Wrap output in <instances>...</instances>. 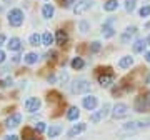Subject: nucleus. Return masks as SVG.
Here are the masks:
<instances>
[{
    "label": "nucleus",
    "instance_id": "obj_16",
    "mask_svg": "<svg viewBox=\"0 0 150 140\" xmlns=\"http://www.w3.org/2000/svg\"><path fill=\"white\" fill-rule=\"evenodd\" d=\"M132 65H134V57H132V55H123L122 59L118 60V67H120V69H130V67H132Z\"/></svg>",
    "mask_w": 150,
    "mask_h": 140
},
{
    "label": "nucleus",
    "instance_id": "obj_4",
    "mask_svg": "<svg viewBox=\"0 0 150 140\" xmlns=\"http://www.w3.org/2000/svg\"><path fill=\"white\" fill-rule=\"evenodd\" d=\"M150 127V117L149 119H142V120H130L127 124H123V130H142V129H149Z\"/></svg>",
    "mask_w": 150,
    "mask_h": 140
},
{
    "label": "nucleus",
    "instance_id": "obj_40",
    "mask_svg": "<svg viewBox=\"0 0 150 140\" xmlns=\"http://www.w3.org/2000/svg\"><path fill=\"white\" fill-rule=\"evenodd\" d=\"M12 62H13V64H18V62H20V55H15V57L12 59Z\"/></svg>",
    "mask_w": 150,
    "mask_h": 140
},
{
    "label": "nucleus",
    "instance_id": "obj_33",
    "mask_svg": "<svg viewBox=\"0 0 150 140\" xmlns=\"http://www.w3.org/2000/svg\"><path fill=\"white\" fill-rule=\"evenodd\" d=\"M45 129H47V127H45V124H43V122H37V124H35V130H37V134L45 132Z\"/></svg>",
    "mask_w": 150,
    "mask_h": 140
},
{
    "label": "nucleus",
    "instance_id": "obj_2",
    "mask_svg": "<svg viewBox=\"0 0 150 140\" xmlns=\"http://www.w3.org/2000/svg\"><path fill=\"white\" fill-rule=\"evenodd\" d=\"M134 108H135V112H139V113L150 112V93H142L139 97H135Z\"/></svg>",
    "mask_w": 150,
    "mask_h": 140
},
{
    "label": "nucleus",
    "instance_id": "obj_20",
    "mask_svg": "<svg viewBox=\"0 0 150 140\" xmlns=\"http://www.w3.org/2000/svg\"><path fill=\"white\" fill-rule=\"evenodd\" d=\"M118 7H120L118 0H107V2L103 4V10L105 12H115Z\"/></svg>",
    "mask_w": 150,
    "mask_h": 140
},
{
    "label": "nucleus",
    "instance_id": "obj_5",
    "mask_svg": "<svg viewBox=\"0 0 150 140\" xmlns=\"http://www.w3.org/2000/svg\"><path fill=\"white\" fill-rule=\"evenodd\" d=\"M23 12L20 8H12L8 12V23H10L12 27H20L22 23H23Z\"/></svg>",
    "mask_w": 150,
    "mask_h": 140
},
{
    "label": "nucleus",
    "instance_id": "obj_14",
    "mask_svg": "<svg viewBox=\"0 0 150 140\" xmlns=\"http://www.w3.org/2000/svg\"><path fill=\"white\" fill-rule=\"evenodd\" d=\"M55 42L59 43L60 47H64L65 43L69 42V35H67V32H65L64 28L57 30V33H55Z\"/></svg>",
    "mask_w": 150,
    "mask_h": 140
},
{
    "label": "nucleus",
    "instance_id": "obj_23",
    "mask_svg": "<svg viewBox=\"0 0 150 140\" xmlns=\"http://www.w3.org/2000/svg\"><path fill=\"white\" fill-rule=\"evenodd\" d=\"M23 60H25V64L27 65H33V64H37L38 62V55L35 54V52H28V54L23 57Z\"/></svg>",
    "mask_w": 150,
    "mask_h": 140
},
{
    "label": "nucleus",
    "instance_id": "obj_6",
    "mask_svg": "<svg viewBox=\"0 0 150 140\" xmlns=\"http://www.w3.org/2000/svg\"><path fill=\"white\" fill-rule=\"evenodd\" d=\"M112 105L110 103H103L102 105V108L98 110V112H95V113H92L90 115V122L92 124H98L102 119H105V117H108V113H112Z\"/></svg>",
    "mask_w": 150,
    "mask_h": 140
},
{
    "label": "nucleus",
    "instance_id": "obj_1",
    "mask_svg": "<svg viewBox=\"0 0 150 140\" xmlns=\"http://www.w3.org/2000/svg\"><path fill=\"white\" fill-rule=\"evenodd\" d=\"M115 80V72H113L110 67H100V69H97V82L100 83V87L103 88H107L110 87Z\"/></svg>",
    "mask_w": 150,
    "mask_h": 140
},
{
    "label": "nucleus",
    "instance_id": "obj_17",
    "mask_svg": "<svg viewBox=\"0 0 150 140\" xmlns=\"http://www.w3.org/2000/svg\"><path fill=\"white\" fill-rule=\"evenodd\" d=\"M55 13V7L52 5V4H45V5L42 7V17L43 18H52Z\"/></svg>",
    "mask_w": 150,
    "mask_h": 140
},
{
    "label": "nucleus",
    "instance_id": "obj_31",
    "mask_svg": "<svg viewBox=\"0 0 150 140\" xmlns=\"http://www.w3.org/2000/svg\"><path fill=\"white\" fill-rule=\"evenodd\" d=\"M22 135L25 137L23 140H30V139H33V137H35V134H33V130H32V129H23Z\"/></svg>",
    "mask_w": 150,
    "mask_h": 140
},
{
    "label": "nucleus",
    "instance_id": "obj_19",
    "mask_svg": "<svg viewBox=\"0 0 150 140\" xmlns=\"http://www.w3.org/2000/svg\"><path fill=\"white\" fill-rule=\"evenodd\" d=\"M7 47H8V50H12V52H17V50H20V49H22V42H20V38L12 37V38H10V42L7 43Z\"/></svg>",
    "mask_w": 150,
    "mask_h": 140
},
{
    "label": "nucleus",
    "instance_id": "obj_45",
    "mask_svg": "<svg viewBox=\"0 0 150 140\" xmlns=\"http://www.w3.org/2000/svg\"><path fill=\"white\" fill-rule=\"evenodd\" d=\"M30 140H37V139H30Z\"/></svg>",
    "mask_w": 150,
    "mask_h": 140
},
{
    "label": "nucleus",
    "instance_id": "obj_35",
    "mask_svg": "<svg viewBox=\"0 0 150 140\" xmlns=\"http://www.w3.org/2000/svg\"><path fill=\"white\" fill-rule=\"evenodd\" d=\"M2 85L4 87H10L12 85V78H5V80L2 82Z\"/></svg>",
    "mask_w": 150,
    "mask_h": 140
},
{
    "label": "nucleus",
    "instance_id": "obj_22",
    "mask_svg": "<svg viewBox=\"0 0 150 140\" xmlns=\"http://www.w3.org/2000/svg\"><path fill=\"white\" fill-rule=\"evenodd\" d=\"M70 65H72V69L74 70H82L83 67H85V62H83L82 57H75V59H72Z\"/></svg>",
    "mask_w": 150,
    "mask_h": 140
},
{
    "label": "nucleus",
    "instance_id": "obj_44",
    "mask_svg": "<svg viewBox=\"0 0 150 140\" xmlns=\"http://www.w3.org/2000/svg\"><path fill=\"white\" fill-rule=\"evenodd\" d=\"M5 2H12V0H5Z\"/></svg>",
    "mask_w": 150,
    "mask_h": 140
},
{
    "label": "nucleus",
    "instance_id": "obj_3",
    "mask_svg": "<svg viewBox=\"0 0 150 140\" xmlns=\"http://www.w3.org/2000/svg\"><path fill=\"white\" fill-rule=\"evenodd\" d=\"M70 92H72L74 95L88 93V92H90V82L85 80V78H77V80L72 82V85H70Z\"/></svg>",
    "mask_w": 150,
    "mask_h": 140
},
{
    "label": "nucleus",
    "instance_id": "obj_12",
    "mask_svg": "<svg viewBox=\"0 0 150 140\" xmlns=\"http://www.w3.org/2000/svg\"><path fill=\"white\" fill-rule=\"evenodd\" d=\"M85 129H87L85 122H79V124H75L74 127L67 132V137H69V139H74V137H77V135H80L82 132H85Z\"/></svg>",
    "mask_w": 150,
    "mask_h": 140
},
{
    "label": "nucleus",
    "instance_id": "obj_11",
    "mask_svg": "<svg viewBox=\"0 0 150 140\" xmlns=\"http://www.w3.org/2000/svg\"><path fill=\"white\" fill-rule=\"evenodd\" d=\"M40 98H37V97H30V98H27L25 100V110L27 112H30V113H33V112H37L38 108H40Z\"/></svg>",
    "mask_w": 150,
    "mask_h": 140
},
{
    "label": "nucleus",
    "instance_id": "obj_39",
    "mask_svg": "<svg viewBox=\"0 0 150 140\" xmlns=\"http://www.w3.org/2000/svg\"><path fill=\"white\" fill-rule=\"evenodd\" d=\"M5 140H18V137L17 135H8V137H5Z\"/></svg>",
    "mask_w": 150,
    "mask_h": 140
},
{
    "label": "nucleus",
    "instance_id": "obj_25",
    "mask_svg": "<svg viewBox=\"0 0 150 140\" xmlns=\"http://www.w3.org/2000/svg\"><path fill=\"white\" fill-rule=\"evenodd\" d=\"M54 40H55V37H54L50 32H45V33L42 35V45H47V47H50V45L54 43Z\"/></svg>",
    "mask_w": 150,
    "mask_h": 140
},
{
    "label": "nucleus",
    "instance_id": "obj_42",
    "mask_svg": "<svg viewBox=\"0 0 150 140\" xmlns=\"http://www.w3.org/2000/svg\"><path fill=\"white\" fill-rule=\"evenodd\" d=\"M145 28H150V22H147V23H145Z\"/></svg>",
    "mask_w": 150,
    "mask_h": 140
},
{
    "label": "nucleus",
    "instance_id": "obj_46",
    "mask_svg": "<svg viewBox=\"0 0 150 140\" xmlns=\"http://www.w3.org/2000/svg\"><path fill=\"white\" fill-rule=\"evenodd\" d=\"M0 87H2V83H0Z\"/></svg>",
    "mask_w": 150,
    "mask_h": 140
},
{
    "label": "nucleus",
    "instance_id": "obj_10",
    "mask_svg": "<svg viewBox=\"0 0 150 140\" xmlns=\"http://www.w3.org/2000/svg\"><path fill=\"white\" fill-rule=\"evenodd\" d=\"M82 105H83V108H85V110L92 112V110H95V108H97L98 100H97L95 95H87V97H83V100H82Z\"/></svg>",
    "mask_w": 150,
    "mask_h": 140
},
{
    "label": "nucleus",
    "instance_id": "obj_26",
    "mask_svg": "<svg viewBox=\"0 0 150 140\" xmlns=\"http://www.w3.org/2000/svg\"><path fill=\"white\" fill-rule=\"evenodd\" d=\"M123 7H125V12H127V13H132V12H135V8H137V0H125Z\"/></svg>",
    "mask_w": 150,
    "mask_h": 140
},
{
    "label": "nucleus",
    "instance_id": "obj_37",
    "mask_svg": "<svg viewBox=\"0 0 150 140\" xmlns=\"http://www.w3.org/2000/svg\"><path fill=\"white\" fill-rule=\"evenodd\" d=\"M5 40H7V37L4 35V33H0V45H4V43H5Z\"/></svg>",
    "mask_w": 150,
    "mask_h": 140
},
{
    "label": "nucleus",
    "instance_id": "obj_28",
    "mask_svg": "<svg viewBox=\"0 0 150 140\" xmlns=\"http://www.w3.org/2000/svg\"><path fill=\"white\" fill-rule=\"evenodd\" d=\"M28 42H30V45H33V47L42 45V35H38V33H32L30 38H28Z\"/></svg>",
    "mask_w": 150,
    "mask_h": 140
},
{
    "label": "nucleus",
    "instance_id": "obj_29",
    "mask_svg": "<svg viewBox=\"0 0 150 140\" xmlns=\"http://www.w3.org/2000/svg\"><path fill=\"white\" fill-rule=\"evenodd\" d=\"M79 30H80L82 33H87L88 30H90V22H87V20H82L80 23H79Z\"/></svg>",
    "mask_w": 150,
    "mask_h": 140
},
{
    "label": "nucleus",
    "instance_id": "obj_8",
    "mask_svg": "<svg viewBox=\"0 0 150 140\" xmlns=\"http://www.w3.org/2000/svg\"><path fill=\"white\" fill-rule=\"evenodd\" d=\"M137 33H139V28L135 27V25H130V27H127L123 30V33L120 35V42H122L123 45H129V43H132V40H134V37Z\"/></svg>",
    "mask_w": 150,
    "mask_h": 140
},
{
    "label": "nucleus",
    "instance_id": "obj_9",
    "mask_svg": "<svg viewBox=\"0 0 150 140\" xmlns=\"http://www.w3.org/2000/svg\"><path fill=\"white\" fill-rule=\"evenodd\" d=\"M93 0H79L77 4L74 5V13L75 15H82V13H85L87 10H90L92 7H93Z\"/></svg>",
    "mask_w": 150,
    "mask_h": 140
},
{
    "label": "nucleus",
    "instance_id": "obj_38",
    "mask_svg": "<svg viewBox=\"0 0 150 140\" xmlns=\"http://www.w3.org/2000/svg\"><path fill=\"white\" fill-rule=\"evenodd\" d=\"M144 57H145V62H147V64H150V52H145Z\"/></svg>",
    "mask_w": 150,
    "mask_h": 140
},
{
    "label": "nucleus",
    "instance_id": "obj_13",
    "mask_svg": "<svg viewBox=\"0 0 150 140\" xmlns=\"http://www.w3.org/2000/svg\"><path fill=\"white\" fill-rule=\"evenodd\" d=\"M145 47H147V38H137L132 43V49L135 54H145Z\"/></svg>",
    "mask_w": 150,
    "mask_h": 140
},
{
    "label": "nucleus",
    "instance_id": "obj_34",
    "mask_svg": "<svg viewBox=\"0 0 150 140\" xmlns=\"http://www.w3.org/2000/svg\"><path fill=\"white\" fill-rule=\"evenodd\" d=\"M45 57H47L48 60H52V62H54V60L59 57V54H57L55 50H50V52H47V55H45Z\"/></svg>",
    "mask_w": 150,
    "mask_h": 140
},
{
    "label": "nucleus",
    "instance_id": "obj_43",
    "mask_svg": "<svg viewBox=\"0 0 150 140\" xmlns=\"http://www.w3.org/2000/svg\"><path fill=\"white\" fill-rule=\"evenodd\" d=\"M147 45H150V35L147 37Z\"/></svg>",
    "mask_w": 150,
    "mask_h": 140
},
{
    "label": "nucleus",
    "instance_id": "obj_36",
    "mask_svg": "<svg viewBox=\"0 0 150 140\" xmlns=\"http://www.w3.org/2000/svg\"><path fill=\"white\" fill-rule=\"evenodd\" d=\"M4 62H5V52L0 50V64H4Z\"/></svg>",
    "mask_w": 150,
    "mask_h": 140
},
{
    "label": "nucleus",
    "instance_id": "obj_18",
    "mask_svg": "<svg viewBox=\"0 0 150 140\" xmlns=\"http://www.w3.org/2000/svg\"><path fill=\"white\" fill-rule=\"evenodd\" d=\"M102 35L105 38H112L113 35H115V28H113V25H108V23H105V22H103V25H102Z\"/></svg>",
    "mask_w": 150,
    "mask_h": 140
},
{
    "label": "nucleus",
    "instance_id": "obj_15",
    "mask_svg": "<svg viewBox=\"0 0 150 140\" xmlns=\"http://www.w3.org/2000/svg\"><path fill=\"white\" fill-rule=\"evenodd\" d=\"M20 122H22V115H20V113H12L10 117L7 119L5 125L8 127V129H13V127H17Z\"/></svg>",
    "mask_w": 150,
    "mask_h": 140
},
{
    "label": "nucleus",
    "instance_id": "obj_7",
    "mask_svg": "<svg viewBox=\"0 0 150 140\" xmlns=\"http://www.w3.org/2000/svg\"><path fill=\"white\" fill-rule=\"evenodd\" d=\"M129 112H130V108H129V105H127V103L118 102V103H115V105L112 107V117L115 120L127 117V115H129Z\"/></svg>",
    "mask_w": 150,
    "mask_h": 140
},
{
    "label": "nucleus",
    "instance_id": "obj_30",
    "mask_svg": "<svg viewBox=\"0 0 150 140\" xmlns=\"http://www.w3.org/2000/svg\"><path fill=\"white\" fill-rule=\"evenodd\" d=\"M139 15L142 17V18H147V17H150V5H144L142 8L139 10Z\"/></svg>",
    "mask_w": 150,
    "mask_h": 140
},
{
    "label": "nucleus",
    "instance_id": "obj_32",
    "mask_svg": "<svg viewBox=\"0 0 150 140\" xmlns=\"http://www.w3.org/2000/svg\"><path fill=\"white\" fill-rule=\"evenodd\" d=\"M75 4V0H60V7L62 8H70Z\"/></svg>",
    "mask_w": 150,
    "mask_h": 140
},
{
    "label": "nucleus",
    "instance_id": "obj_27",
    "mask_svg": "<svg viewBox=\"0 0 150 140\" xmlns=\"http://www.w3.org/2000/svg\"><path fill=\"white\" fill-rule=\"evenodd\" d=\"M100 50H102V43L98 42V40H93V42L88 45V52H90V54H98Z\"/></svg>",
    "mask_w": 150,
    "mask_h": 140
},
{
    "label": "nucleus",
    "instance_id": "obj_41",
    "mask_svg": "<svg viewBox=\"0 0 150 140\" xmlns=\"http://www.w3.org/2000/svg\"><path fill=\"white\" fill-rule=\"evenodd\" d=\"M145 83H149L150 85V74H149V77H147V82H145Z\"/></svg>",
    "mask_w": 150,
    "mask_h": 140
},
{
    "label": "nucleus",
    "instance_id": "obj_21",
    "mask_svg": "<svg viewBox=\"0 0 150 140\" xmlns=\"http://www.w3.org/2000/svg\"><path fill=\"white\" fill-rule=\"evenodd\" d=\"M79 117H80V110H79V107H70L69 110H67V119L69 120H79Z\"/></svg>",
    "mask_w": 150,
    "mask_h": 140
},
{
    "label": "nucleus",
    "instance_id": "obj_24",
    "mask_svg": "<svg viewBox=\"0 0 150 140\" xmlns=\"http://www.w3.org/2000/svg\"><path fill=\"white\" fill-rule=\"evenodd\" d=\"M60 134H62V127H60V125H54V127H50V129L47 130V135L50 139H55V137H59Z\"/></svg>",
    "mask_w": 150,
    "mask_h": 140
}]
</instances>
